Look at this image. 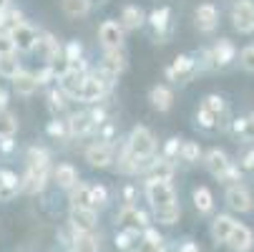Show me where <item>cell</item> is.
<instances>
[{"label":"cell","mask_w":254,"mask_h":252,"mask_svg":"<svg viewBox=\"0 0 254 252\" xmlns=\"http://www.w3.org/2000/svg\"><path fill=\"white\" fill-rule=\"evenodd\" d=\"M48 164H51V157L46 149H38L33 147L28 152V169H25V176H23V184L20 189L25 194H38L43 192L46 182H48Z\"/></svg>","instance_id":"obj_1"},{"label":"cell","mask_w":254,"mask_h":252,"mask_svg":"<svg viewBox=\"0 0 254 252\" xmlns=\"http://www.w3.org/2000/svg\"><path fill=\"white\" fill-rule=\"evenodd\" d=\"M154 149H156V141H154V134L146 129V126H136L133 131H131V139H128V147H126V152L133 157V159H138V162H151V157H154Z\"/></svg>","instance_id":"obj_2"},{"label":"cell","mask_w":254,"mask_h":252,"mask_svg":"<svg viewBox=\"0 0 254 252\" xmlns=\"http://www.w3.org/2000/svg\"><path fill=\"white\" fill-rule=\"evenodd\" d=\"M146 194H149V202H151L154 212L176 207V192H174V187L169 182H161V179H149Z\"/></svg>","instance_id":"obj_3"},{"label":"cell","mask_w":254,"mask_h":252,"mask_svg":"<svg viewBox=\"0 0 254 252\" xmlns=\"http://www.w3.org/2000/svg\"><path fill=\"white\" fill-rule=\"evenodd\" d=\"M206 169L216 176L222 179V182H234V179L239 176V169L229 162V157L222 152V149H211L206 154Z\"/></svg>","instance_id":"obj_4"},{"label":"cell","mask_w":254,"mask_h":252,"mask_svg":"<svg viewBox=\"0 0 254 252\" xmlns=\"http://www.w3.org/2000/svg\"><path fill=\"white\" fill-rule=\"evenodd\" d=\"M196 71H199V63L191 58V56H179L169 68H166V76L176 84H187L196 76Z\"/></svg>","instance_id":"obj_5"},{"label":"cell","mask_w":254,"mask_h":252,"mask_svg":"<svg viewBox=\"0 0 254 252\" xmlns=\"http://www.w3.org/2000/svg\"><path fill=\"white\" fill-rule=\"evenodd\" d=\"M232 20L239 33H252L254 30V3L252 0H237L232 8Z\"/></svg>","instance_id":"obj_6"},{"label":"cell","mask_w":254,"mask_h":252,"mask_svg":"<svg viewBox=\"0 0 254 252\" xmlns=\"http://www.w3.org/2000/svg\"><path fill=\"white\" fill-rule=\"evenodd\" d=\"M116 222H119L121 230L136 232V235H138V230H146V214H143L138 207H133V204H126V207L119 212Z\"/></svg>","instance_id":"obj_7"},{"label":"cell","mask_w":254,"mask_h":252,"mask_svg":"<svg viewBox=\"0 0 254 252\" xmlns=\"http://www.w3.org/2000/svg\"><path fill=\"white\" fill-rule=\"evenodd\" d=\"M121 71H124V56H121L119 51H108L96 76H98V79H101V81L108 86V84H114V81L119 79Z\"/></svg>","instance_id":"obj_8"},{"label":"cell","mask_w":254,"mask_h":252,"mask_svg":"<svg viewBox=\"0 0 254 252\" xmlns=\"http://www.w3.org/2000/svg\"><path fill=\"white\" fill-rule=\"evenodd\" d=\"M83 81H86L83 66H81V63H70V68L61 76V88H63V93L78 98V93H81V88H83Z\"/></svg>","instance_id":"obj_9"},{"label":"cell","mask_w":254,"mask_h":252,"mask_svg":"<svg viewBox=\"0 0 254 252\" xmlns=\"http://www.w3.org/2000/svg\"><path fill=\"white\" fill-rule=\"evenodd\" d=\"M8 38H10L13 48H18V51H33L38 33H35L30 25H25V23H15V25L10 28V35H8Z\"/></svg>","instance_id":"obj_10"},{"label":"cell","mask_w":254,"mask_h":252,"mask_svg":"<svg viewBox=\"0 0 254 252\" xmlns=\"http://www.w3.org/2000/svg\"><path fill=\"white\" fill-rule=\"evenodd\" d=\"M224 245H229L234 252H249V250H252V245H254L252 230H249L247 225L234 222V227H232V232H229V237H227V242H224Z\"/></svg>","instance_id":"obj_11"},{"label":"cell","mask_w":254,"mask_h":252,"mask_svg":"<svg viewBox=\"0 0 254 252\" xmlns=\"http://www.w3.org/2000/svg\"><path fill=\"white\" fill-rule=\"evenodd\" d=\"M227 204L237 212H252L254 209V199H252L249 189L242 187V184H232L227 189Z\"/></svg>","instance_id":"obj_12"},{"label":"cell","mask_w":254,"mask_h":252,"mask_svg":"<svg viewBox=\"0 0 254 252\" xmlns=\"http://www.w3.org/2000/svg\"><path fill=\"white\" fill-rule=\"evenodd\" d=\"M101 35V43L108 48V51H119L121 43H124V28L116 23V20H106L98 30Z\"/></svg>","instance_id":"obj_13"},{"label":"cell","mask_w":254,"mask_h":252,"mask_svg":"<svg viewBox=\"0 0 254 252\" xmlns=\"http://www.w3.org/2000/svg\"><path fill=\"white\" fill-rule=\"evenodd\" d=\"M70 225L76 232H93L96 227V212L83 207H70Z\"/></svg>","instance_id":"obj_14"},{"label":"cell","mask_w":254,"mask_h":252,"mask_svg":"<svg viewBox=\"0 0 254 252\" xmlns=\"http://www.w3.org/2000/svg\"><path fill=\"white\" fill-rule=\"evenodd\" d=\"M98 119H101L98 114H76V116H70V121H68V134H70V136H86V134L96 126ZM98 124H101V121H98Z\"/></svg>","instance_id":"obj_15"},{"label":"cell","mask_w":254,"mask_h":252,"mask_svg":"<svg viewBox=\"0 0 254 252\" xmlns=\"http://www.w3.org/2000/svg\"><path fill=\"white\" fill-rule=\"evenodd\" d=\"M103 93H106V84H103L98 76H86V81H83V88H81L78 98H81V101H86V103H93V101H101V98H103Z\"/></svg>","instance_id":"obj_16"},{"label":"cell","mask_w":254,"mask_h":252,"mask_svg":"<svg viewBox=\"0 0 254 252\" xmlns=\"http://www.w3.org/2000/svg\"><path fill=\"white\" fill-rule=\"evenodd\" d=\"M111 157H114V149L108 147V144H93V147H88V152H86V162L91 167H98V169L111 164Z\"/></svg>","instance_id":"obj_17"},{"label":"cell","mask_w":254,"mask_h":252,"mask_svg":"<svg viewBox=\"0 0 254 252\" xmlns=\"http://www.w3.org/2000/svg\"><path fill=\"white\" fill-rule=\"evenodd\" d=\"M216 20H219V13H216V8L211 3H204V5L196 8V28L199 30H204V33L214 30L216 28Z\"/></svg>","instance_id":"obj_18"},{"label":"cell","mask_w":254,"mask_h":252,"mask_svg":"<svg viewBox=\"0 0 254 252\" xmlns=\"http://www.w3.org/2000/svg\"><path fill=\"white\" fill-rule=\"evenodd\" d=\"M33 51L38 53L46 63H51L56 56H58V41L53 38V35H41V38H35V46Z\"/></svg>","instance_id":"obj_19"},{"label":"cell","mask_w":254,"mask_h":252,"mask_svg":"<svg viewBox=\"0 0 254 252\" xmlns=\"http://www.w3.org/2000/svg\"><path fill=\"white\" fill-rule=\"evenodd\" d=\"M20 189L18 176L8 169H0V199H13Z\"/></svg>","instance_id":"obj_20"},{"label":"cell","mask_w":254,"mask_h":252,"mask_svg":"<svg viewBox=\"0 0 254 252\" xmlns=\"http://www.w3.org/2000/svg\"><path fill=\"white\" fill-rule=\"evenodd\" d=\"M138 252H164V237L156 230L146 227L143 237L138 240Z\"/></svg>","instance_id":"obj_21"},{"label":"cell","mask_w":254,"mask_h":252,"mask_svg":"<svg viewBox=\"0 0 254 252\" xmlns=\"http://www.w3.org/2000/svg\"><path fill=\"white\" fill-rule=\"evenodd\" d=\"M234 46H232V41H227V38H222L219 43L214 46V51H211V61H214V66H227V63H232L234 61Z\"/></svg>","instance_id":"obj_22"},{"label":"cell","mask_w":254,"mask_h":252,"mask_svg":"<svg viewBox=\"0 0 254 252\" xmlns=\"http://www.w3.org/2000/svg\"><path fill=\"white\" fill-rule=\"evenodd\" d=\"M70 202H73V207H83V209H93V212H96L93 194H91V184H81V182H78V184L73 187Z\"/></svg>","instance_id":"obj_23"},{"label":"cell","mask_w":254,"mask_h":252,"mask_svg":"<svg viewBox=\"0 0 254 252\" xmlns=\"http://www.w3.org/2000/svg\"><path fill=\"white\" fill-rule=\"evenodd\" d=\"M53 176H56L58 187H63V189H73V187L78 184V171L70 167V164H61Z\"/></svg>","instance_id":"obj_24"},{"label":"cell","mask_w":254,"mask_h":252,"mask_svg":"<svg viewBox=\"0 0 254 252\" xmlns=\"http://www.w3.org/2000/svg\"><path fill=\"white\" fill-rule=\"evenodd\" d=\"M232 227H234V220L229 217V214H219V217L211 222V235H214V240H216V242H227Z\"/></svg>","instance_id":"obj_25"},{"label":"cell","mask_w":254,"mask_h":252,"mask_svg":"<svg viewBox=\"0 0 254 252\" xmlns=\"http://www.w3.org/2000/svg\"><path fill=\"white\" fill-rule=\"evenodd\" d=\"M73 252H98V240L93 237V232H76Z\"/></svg>","instance_id":"obj_26"},{"label":"cell","mask_w":254,"mask_h":252,"mask_svg":"<svg viewBox=\"0 0 254 252\" xmlns=\"http://www.w3.org/2000/svg\"><path fill=\"white\" fill-rule=\"evenodd\" d=\"M63 13L70 18H83L91 10V0H61Z\"/></svg>","instance_id":"obj_27"},{"label":"cell","mask_w":254,"mask_h":252,"mask_svg":"<svg viewBox=\"0 0 254 252\" xmlns=\"http://www.w3.org/2000/svg\"><path fill=\"white\" fill-rule=\"evenodd\" d=\"M13 86H15V91L20 96H30V93H35V88H38V79H35L33 74H18L13 79Z\"/></svg>","instance_id":"obj_28"},{"label":"cell","mask_w":254,"mask_h":252,"mask_svg":"<svg viewBox=\"0 0 254 252\" xmlns=\"http://www.w3.org/2000/svg\"><path fill=\"white\" fill-rule=\"evenodd\" d=\"M151 103L156 106L159 111H169L171 103H174V96H171V91H169L166 86H156V88L151 91Z\"/></svg>","instance_id":"obj_29"},{"label":"cell","mask_w":254,"mask_h":252,"mask_svg":"<svg viewBox=\"0 0 254 252\" xmlns=\"http://www.w3.org/2000/svg\"><path fill=\"white\" fill-rule=\"evenodd\" d=\"M18 74H20V61H18L13 53L0 56V76H5V79H15Z\"/></svg>","instance_id":"obj_30"},{"label":"cell","mask_w":254,"mask_h":252,"mask_svg":"<svg viewBox=\"0 0 254 252\" xmlns=\"http://www.w3.org/2000/svg\"><path fill=\"white\" fill-rule=\"evenodd\" d=\"M141 23H143V13H141V8H136V5L124 8V13H121V28L133 30V28H138Z\"/></svg>","instance_id":"obj_31"},{"label":"cell","mask_w":254,"mask_h":252,"mask_svg":"<svg viewBox=\"0 0 254 252\" xmlns=\"http://www.w3.org/2000/svg\"><path fill=\"white\" fill-rule=\"evenodd\" d=\"M194 204H196V209H199L201 214H211V209H214V197H211V192H209L206 187H199V189L194 192Z\"/></svg>","instance_id":"obj_32"},{"label":"cell","mask_w":254,"mask_h":252,"mask_svg":"<svg viewBox=\"0 0 254 252\" xmlns=\"http://www.w3.org/2000/svg\"><path fill=\"white\" fill-rule=\"evenodd\" d=\"M234 134H237L242 141L254 144V116H249V119H237V121H234Z\"/></svg>","instance_id":"obj_33"},{"label":"cell","mask_w":254,"mask_h":252,"mask_svg":"<svg viewBox=\"0 0 254 252\" xmlns=\"http://www.w3.org/2000/svg\"><path fill=\"white\" fill-rule=\"evenodd\" d=\"M18 124H15V116L5 109H0V139H13Z\"/></svg>","instance_id":"obj_34"},{"label":"cell","mask_w":254,"mask_h":252,"mask_svg":"<svg viewBox=\"0 0 254 252\" xmlns=\"http://www.w3.org/2000/svg\"><path fill=\"white\" fill-rule=\"evenodd\" d=\"M174 162H166V159H161V162H151L149 167H151V179H161V182H169L171 179V174H174V167H171Z\"/></svg>","instance_id":"obj_35"},{"label":"cell","mask_w":254,"mask_h":252,"mask_svg":"<svg viewBox=\"0 0 254 252\" xmlns=\"http://www.w3.org/2000/svg\"><path fill=\"white\" fill-rule=\"evenodd\" d=\"M179 214H181V209H179V204H176V207L154 212V217H156V222H161V225H174V222H179Z\"/></svg>","instance_id":"obj_36"},{"label":"cell","mask_w":254,"mask_h":252,"mask_svg":"<svg viewBox=\"0 0 254 252\" xmlns=\"http://www.w3.org/2000/svg\"><path fill=\"white\" fill-rule=\"evenodd\" d=\"M169 15H171V13H169V8H159V10H154V13H151V18H149V20H151V25H154V30L164 33V30L169 28Z\"/></svg>","instance_id":"obj_37"},{"label":"cell","mask_w":254,"mask_h":252,"mask_svg":"<svg viewBox=\"0 0 254 252\" xmlns=\"http://www.w3.org/2000/svg\"><path fill=\"white\" fill-rule=\"evenodd\" d=\"M201 109H206V111H211V114L219 116V114L224 111V101H222V96H206L204 103H201Z\"/></svg>","instance_id":"obj_38"},{"label":"cell","mask_w":254,"mask_h":252,"mask_svg":"<svg viewBox=\"0 0 254 252\" xmlns=\"http://www.w3.org/2000/svg\"><path fill=\"white\" fill-rule=\"evenodd\" d=\"M179 154L184 157V162H196V159H199V144H194V141H187V144H181Z\"/></svg>","instance_id":"obj_39"},{"label":"cell","mask_w":254,"mask_h":252,"mask_svg":"<svg viewBox=\"0 0 254 252\" xmlns=\"http://www.w3.org/2000/svg\"><path fill=\"white\" fill-rule=\"evenodd\" d=\"M91 194H93V204H96V209L103 207V204L108 202V192H106V187H101V184H91Z\"/></svg>","instance_id":"obj_40"},{"label":"cell","mask_w":254,"mask_h":252,"mask_svg":"<svg viewBox=\"0 0 254 252\" xmlns=\"http://www.w3.org/2000/svg\"><path fill=\"white\" fill-rule=\"evenodd\" d=\"M216 121H219V116H216V114H211V111H206V109H199V124H201V126L211 129Z\"/></svg>","instance_id":"obj_41"},{"label":"cell","mask_w":254,"mask_h":252,"mask_svg":"<svg viewBox=\"0 0 254 252\" xmlns=\"http://www.w3.org/2000/svg\"><path fill=\"white\" fill-rule=\"evenodd\" d=\"M179 149H181V144H179V139H169V144H166V149H164V159H166V162H174V157L179 154Z\"/></svg>","instance_id":"obj_42"},{"label":"cell","mask_w":254,"mask_h":252,"mask_svg":"<svg viewBox=\"0 0 254 252\" xmlns=\"http://www.w3.org/2000/svg\"><path fill=\"white\" fill-rule=\"evenodd\" d=\"M242 66H244L247 71H254V46H247V48L242 51Z\"/></svg>","instance_id":"obj_43"},{"label":"cell","mask_w":254,"mask_h":252,"mask_svg":"<svg viewBox=\"0 0 254 252\" xmlns=\"http://www.w3.org/2000/svg\"><path fill=\"white\" fill-rule=\"evenodd\" d=\"M239 169H242V171H247V174H252V171H254V149H252V152H247V154L242 157Z\"/></svg>","instance_id":"obj_44"},{"label":"cell","mask_w":254,"mask_h":252,"mask_svg":"<svg viewBox=\"0 0 254 252\" xmlns=\"http://www.w3.org/2000/svg\"><path fill=\"white\" fill-rule=\"evenodd\" d=\"M78 56H81V46H78L76 41H73V43H68V56H65V61H68V63H76Z\"/></svg>","instance_id":"obj_45"},{"label":"cell","mask_w":254,"mask_h":252,"mask_svg":"<svg viewBox=\"0 0 254 252\" xmlns=\"http://www.w3.org/2000/svg\"><path fill=\"white\" fill-rule=\"evenodd\" d=\"M5 53H13V43L8 35H0V56H5Z\"/></svg>","instance_id":"obj_46"},{"label":"cell","mask_w":254,"mask_h":252,"mask_svg":"<svg viewBox=\"0 0 254 252\" xmlns=\"http://www.w3.org/2000/svg\"><path fill=\"white\" fill-rule=\"evenodd\" d=\"M51 101H53V106H56V109H63V106H65V101H63V93H58V91H53V93H51Z\"/></svg>","instance_id":"obj_47"},{"label":"cell","mask_w":254,"mask_h":252,"mask_svg":"<svg viewBox=\"0 0 254 252\" xmlns=\"http://www.w3.org/2000/svg\"><path fill=\"white\" fill-rule=\"evenodd\" d=\"M48 131H51L53 136H63V134H65V129H63V124H56V121H53V124L48 126Z\"/></svg>","instance_id":"obj_48"},{"label":"cell","mask_w":254,"mask_h":252,"mask_svg":"<svg viewBox=\"0 0 254 252\" xmlns=\"http://www.w3.org/2000/svg\"><path fill=\"white\" fill-rule=\"evenodd\" d=\"M179 252H199V247H196V245H191V242H189V245H184V247H181V250H179Z\"/></svg>","instance_id":"obj_49"},{"label":"cell","mask_w":254,"mask_h":252,"mask_svg":"<svg viewBox=\"0 0 254 252\" xmlns=\"http://www.w3.org/2000/svg\"><path fill=\"white\" fill-rule=\"evenodd\" d=\"M5 23H8V10L3 8V10H0V28H3Z\"/></svg>","instance_id":"obj_50"},{"label":"cell","mask_w":254,"mask_h":252,"mask_svg":"<svg viewBox=\"0 0 254 252\" xmlns=\"http://www.w3.org/2000/svg\"><path fill=\"white\" fill-rule=\"evenodd\" d=\"M0 147H3L5 152H10V149H13V139H3V144H0Z\"/></svg>","instance_id":"obj_51"},{"label":"cell","mask_w":254,"mask_h":252,"mask_svg":"<svg viewBox=\"0 0 254 252\" xmlns=\"http://www.w3.org/2000/svg\"><path fill=\"white\" fill-rule=\"evenodd\" d=\"M3 103H5V93L0 91V109H3Z\"/></svg>","instance_id":"obj_52"},{"label":"cell","mask_w":254,"mask_h":252,"mask_svg":"<svg viewBox=\"0 0 254 252\" xmlns=\"http://www.w3.org/2000/svg\"><path fill=\"white\" fill-rule=\"evenodd\" d=\"M5 5H8V0H0V10H3Z\"/></svg>","instance_id":"obj_53"}]
</instances>
